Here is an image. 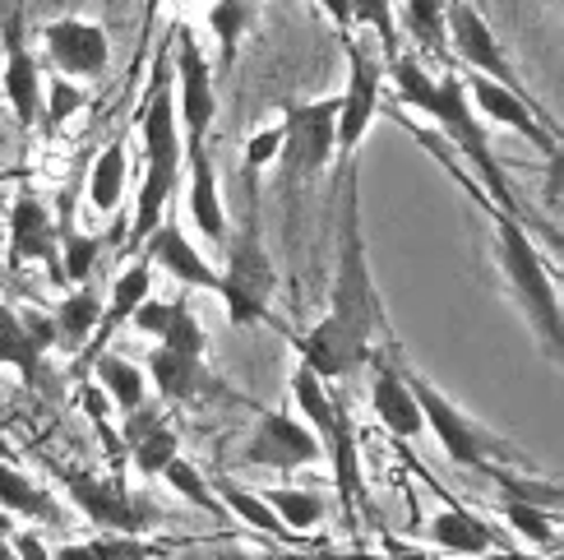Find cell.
<instances>
[{
    "instance_id": "1",
    "label": "cell",
    "mask_w": 564,
    "mask_h": 560,
    "mask_svg": "<svg viewBox=\"0 0 564 560\" xmlns=\"http://www.w3.org/2000/svg\"><path fill=\"white\" fill-rule=\"evenodd\" d=\"M343 208H338V269H334V297L328 311L305 338H296L301 366L328 380H351L370 362L375 338L384 330V301L370 273V250L361 231V208H357V168L347 162L343 172Z\"/></svg>"
},
{
    "instance_id": "2",
    "label": "cell",
    "mask_w": 564,
    "mask_h": 560,
    "mask_svg": "<svg viewBox=\"0 0 564 560\" xmlns=\"http://www.w3.org/2000/svg\"><path fill=\"white\" fill-rule=\"evenodd\" d=\"M389 75H393V88L403 93V103H412L416 111H426L431 121H440V130L454 139L463 149V158L473 162L481 172L490 200H496V214H513V200H509V185H505V172H500V158L490 153V134L481 126V116L467 103V88L463 79L454 75H426V65L412 61V56H393L389 61Z\"/></svg>"
},
{
    "instance_id": "3",
    "label": "cell",
    "mask_w": 564,
    "mask_h": 560,
    "mask_svg": "<svg viewBox=\"0 0 564 560\" xmlns=\"http://www.w3.org/2000/svg\"><path fill=\"white\" fill-rule=\"evenodd\" d=\"M496 260H500V273L519 301V311L528 315L532 334L542 338L546 357L560 362L564 357V311H560V292H555V278L546 273L542 255L528 241L523 223L513 214H496Z\"/></svg>"
},
{
    "instance_id": "4",
    "label": "cell",
    "mask_w": 564,
    "mask_h": 560,
    "mask_svg": "<svg viewBox=\"0 0 564 560\" xmlns=\"http://www.w3.org/2000/svg\"><path fill=\"white\" fill-rule=\"evenodd\" d=\"M144 181H139V204H134V231L130 241L144 246L149 231L158 227L162 208H167L176 176H181V121H176V98H172V79L167 69L153 75V93H149V111H144Z\"/></svg>"
},
{
    "instance_id": "5",
    "label": "cell",
    "mask_w": 564,
    "mask_h": 560,
    "mask_svg": "<svg viewBox=\"0 0 564 560\" xmlns=\"http://www.w3.org/2000/svg\"><path fill=\"white\" fill-rule=\"evenodd\" d=\"M412 385V399L421 408V422H426V435H435V445L449 454L458 469H477V473H490V469H505V463H519V445H509L505 435H496L490 427H481L477 417H467L449 394L435 389L426 376H408Z\"/></svg>"
},
{
    "instance_id": "6",
    "label": "cell",
    "mask_w": 564,
    "mask_h": 560,
    "mask_svg": "<svg viewBox=\"0 0 564 560\" xmlns=\"http://www.w3.org/2000/svg\"><path fill=\"white\" fill-rule=\"evenodd\" d=\"M75 509L102 532H121V538H144L162 524V509L144 496H134L121 477H98V473H61Z\"/></svg>"
},
{
    "instance_id": "7",
    "label": "cell",
    "mask_w": 564,
    "mask_h": 560,
    "mask_svg": "<svg viewBox=\"0 0 564 560\" xmlns=\"http://www.w3.org/2000/svg\"><path fill=\"white\" fill-rule=\"evenodd\" d=\"M273 288H278V273L269 250L260 246V227L246 223L241 241L227 255V269L218 273V297L227 301V315L237 324H260L269 315Z\"/></svg>"
},
{
    "instance_id": "8",
    "label": "cell",
    "mask_w": 564,
    "mask_h": 560,
    "mask_svg": "<svg viewBox=\"0 0 564 560\" xmlns=\"http://www.w3.org/2000/svg\"><path fill=\"white\" fill-rule=\"evenodd\" d=\"M338 153V98L319 103H288L282 107V158H288L292 176H311L328 168Z\"/></svg>"
},
{
    "instance_id": "9",
    "label": "cell",
    "mask_w": 564,
    "mask_h": 560,
    "mask_svg": "<svg viewBox=\"0 0 564 560\" xmlns=\"http://www.w3.org/2000/svg\"><path fill=\"white\" fill-rule=\"evenodd\" d=\"M324 459V445L315 431L292 412H260L250 440H246V463L269 473H296V469H315Z\"/></svg>"
},
{
    "instance_id": "10",
    "label": "cell",
    "mask_w": 564,
    "mask_h": 560,
    "mask_svg": "<svg viewBox=\"0 0 564 560\" xmlns=\"http://www.w3.org/2000/svg\"><path fill=\"white\" fill-rule=\"evenodd\" d=\"M444 37H454V52L463 56V65H473V75L523 93V84L513 79V69H509L505 46L496 42V33H490V23L481 19L473 0H449V6H444Z\"/></svg>"
},
{
    "instance_id": "11",
    "label": "cell",
    "mask_w": 564,
    "mask_h": 560,
    "mask_svg": "<svg viewBox=\"0 0 564 560\" xmlns=\"http://www.w3.org/2000/svg\"><path fill=\"white\" fill-rule=\"evenodd\" d=\"M176 121L185 130V144H204L208 126H214V69H208L199 42L191 33H181L176 42Z\"/></svg>"
},
{
    "instance_id": "12",
    "label": "cell",
    "mask_w": 564,
    "mask_h": 560,
    "mask_svg": "<svg viewBox=\"0 0 564 560\" xmlns=\"http://www.w3.org/2000/svg\"><path fill=\"white\" fill-rule=\"evenodd\" d=\"M42 42H46V56H52L56 75L65 79H98L111 61V42L102 33V23L79 19V14L46 23Z\"/></svg>"
},
{
    "instance_id": "13",
    "label": "cell",
    "mask_w": 564,
    "mask_h": 560,
    "mask_svg": "<svg viewBox=\"0 0 564 560\" xmlns=\"http://www.w3.org/2000/svg\"><path fill=\"white\" fill-rule=\"evenodd\" d=\"M463 88H467V103H473V111H477V116H486V121H500V126H509V130L528 134L536 149L560 153L555 130L542 121V116H536V107H532L528 93H513V88L490 84V79H481V75H473Z\"/></svg>"
},
{
    "instance_id": "14",
    "label": "cell",
    "mask_w": 564,
    "mask_h": 560,
    "mask_svg": "<svg viewBox=\"0 0 564 560\" xmlns=\"http://www.w3.org/2000/svg\"><path fill=\"white\" fill-rule=\"evenodd\" d=\"M347 52H351V79L338 98V153L343 158L361 149V139L375 121V107H380V69H375V61L357 42H347Z\"/></svg>"
},
{
    "instance_id": "15",
    "label": "cell",
    "mask_w": 564,
    "mask_h": 560,
    "mask_svg": "<svg viewBox=\"0 0 564 560\" xmlns=\"http://www.w3.org/2000/svg\"><path fill=\"white\" fill-rule=\"evenodd\" d=\"M370 408L380 417V427L393 435V440H416L426 435V422H421V408L412 399V385L408 376L398 370L393 362H375V380H370Z\"/></svg>"
},
{
    "instance_id": "16",
    "label": "cell",
    "mask_w": 564,
    "mask_h": 560,
    "mask_svg": "<svg viewBox=\"0 0 564 560\" xmlns=\"http://www.w3.org/2000/svg\"><path fill=\"white\" fill-rule=\"evenodd\" d=\"M139 255H149V265H162L172 278H181V283H191V288H208V292H218V269L204 260V255L185 241V231L176 223H158L149 231V241Z\"/></svg>"
},
{
    "instance_id": "17",
    "label": "cell",
    "mask_w": 564,
    "mask_h": 560,
    "mask_svg": "<svg viewBox=\"0 0 564 560\" xmlns=\"http://www.w3.org/2000/svg\"><path fill=\"white\" fill-rule=\"evenodd\" d=\"M421 532H426V542L444 556L477 560V556L496 551V532H490V524L481 515H473V509H463V505H444Z\"/></svg>"
},
{
    "instance_id": "18",
    "label": "cell",
    "mask_w": 564,
    "mask_h": 560,
    "mask_svg": "<svg viewBox=\"0 0 564 560\" xmlns=\"http://www.w3.org/2000/svg\"><path fill=\"white\" fill-rule=\"evenodd\" d=\"M56 227H52V208H46L37 195L23 191L10 208V260H56Z\"/></svg>"
},
{
    "instance_id": "19",
    "label": "cell",
    "mask_w": 564,
    "mask_h": 560,
    "mask_svg": "<svg viewBox=\"0 0 564 560\" xmlns=\"http://www.w3.org/2000/svg\"><path fill=\"white\" fill-rule=\"evenodd\" d=\"M0 515L29 519V524H65L61 500L46 486H37L29 473L10 469V463H0Z\"/></svg>"
},
{
    "instance_id": "20",
    "label": "cell",
    "mask_w": 564,
    "mask_h": 560,
    "mask_svg": "<svg viewBox=\"0 0 564 560\" xmlns=\"http://www.w3.org/2000/svg\"><path fill=\"white\" fill-rule=\"evenodd\" d=\"M42 357H46V347L29 330L23 311H14V306L0 301V362H6L10 370H19L23 385H37L42 380Z\"/></svg>"
},
{
    "instance_id": "21",
    "label": "cell",
    "mask_w": 564,
    "mask_h": 560,
    "mask_svg": "<svg viewBox=\"0 0 564 560\" xmlns=\"http://www.w3.org/2000/svg\"><path fill=\"white\" fill-rule=\"evenodd\" d=\"M93 380H98L102 399H107L116 412H121V417L149 408V376H144V370H139L134 362H126V357L102 353L98 362H93Z\"/></svg>"
},
{
    "instance_id": "22",
    "label": "cell",
    "mask_w": 564,
    "mask_h": 560,
    "mask_svg": "<svg viewBox=\"0 0 564 560\" xmlns=\"http://www.w3.org/2000/svg\"><path fill=\"white\" fill-rule=\"evenodd\" d=\"M191 218L204 231L208 241H223L227 237V218H223V200H218V176H214V162H208L204 144H191Z\"/></svg>"
},
{
    "instance_id": "23",
    "label": "cell",
    "mask_w": 564,
    "mask_h": 560,
    "mask_svg": "<svg viewBox=\"0 0 564 560\" xmlns=\"http://www.w3.org/2000/svg\"><path fill=\"white\" fill-rule=\"evenodd\" d=\"M149 288H153V265H149V255H139V260L111 283V297L102 301V324H98V334H93V343H102L111 330L130 324V315L139 311V301L153 297Z\"/></svg>"
},
{
    "instance_id": "24",
    "label": "cell",
    "mask_w": 564,
    "mask_h": 560,
    "mask_svg": "<svg viewBox=\"0 0 564 560\" xmlns=\"http://www.w3.org/2000/svg\"><path fill=\"white\" fill-rule=\"evenodd\" d=\"M292 403L301 408L305 427L315 431L319 445H328V440H334V427H338V399L328 394V385L315 376V370H305L301 362L292 370Z\"/></svg>"
},
{
    "instance_id": "25",
    "label": "cell",
    "mask_w": 564,
    "mask_h": 560,
    "mask_svg": "<svg viewBox=\"0 0 564 560\" xmlns=\"http://www.w3.org/2000/svg\"><path fill=\"white\" fill-rule=\"evenodd\" d=\"M260 496L282 524V532H301L305 538V532H315L328 519V500L319 492H305V486H269Z\"/></svg>"
},
{
    "instance_id": "26",
    "label": "cell",
    "mask_w": 564,
    "mask_h": 560,
    "mask_svg": "<svg viewBox=\"0 0 564 560\" xmlns=\"http://www.w3.org/2000/svg\"><path fill=\"white\" fill-rule=\"evenodd\" d=\"M102 292L98 288H75L69 292L61 306H56V315H52V324H56V338L65 343V347H84L93 334H98V324H102Z\"/></svg>"
},
{
    "instance_id": "27",
    "label": "cell",
    "mask_w": 564,
    "mask_h": 560,
    "mask_svg": "<svg viewBox=\"0 0 564 560\" xmlns=\"http://www.w3.org/2000/svg\"><path fill=\"white\" fill-rule=\"evenodd\" d=\"M6 98L23 126H33L42 116V69L19 42L10 46V61H6Z\"/></svg>"
},
{
    "instance_id": "28",
    "label": "cell",
    "mask_w": 564,
    "mask_h": 560,
    "mask_svg": "<svg viewBox=\"0 0 564 560\" xmlns=\"http://www.w3.org/2000/svg\"><path fill=\"white\" fill-rule=\"evenodd\" d=\"M126 172H130V149H126V139H111L88 172V200L98 214H111L126 200Z\"/></svg>"
},
{
    "instance_id": "29",
    "label": "cell",
    "mask_w": 564,
    "mask_h": 560,
    "mask_svg": "<svg viewBox=\"0 0 564 560\" xmlns=\"http://www.w3.org/2000/svg\"><path fill=\"white\" fill-rule=\"evenodd\" d=\"M144 376L158 385V394H162L167 403H185V399H195L199 385H204L199 362L176 357V353H167V347H153V357H149V370H144Z\"/></svg>"
},
{
    "instance_id": "30",
    "label": "cell",
    "mask_w": 564,
    "mask_h": 560,
    "mask_svg": "<svg viewBox=\"0 0 564 560\" xmlns=\"http://www.w3.org/2000/svg\"><path fill=\"white\" fill-rule=\"evenodd\" d=\"M172 459H181V435L167 422H153L149 431H139L130 440V463L139 477H162Z\"/></svg>"
},
{
    "instance_id": "31",
    "label": "cell",
    "mask_w": 564,
    "mask_h": 560,
    "mask_svg": "<svg viewBox=\"0 0 564 560\" xmlns=\"http://www.w3.org/2000/svg\"><path fill=\"white\" fill-rule=\"evenodd\" d=\"M214 492H218V500H223V509H227L231 519L250 524L254 532H273V538H282V524L273 519V509L264 505L260 492H246V486H241V482H231V477H223Z\"/></svg>"
},
{
    "instance_id": "32",
    "label": "cell",
    "mask_w": 564,
    "mask_h": 560,
    "mask_svg": "<svg viewBox=\"0 0 564 560\" xmlns=\"http://www.w3.org/2000/svg\"><path fill=\"white\" fill-rule=\"evenodd\" d=\"M254 19H260V6H237V0H214V10H208V29H214L223 56L231 61L241 52L246 33L254 29Z\"/></svg>"
},
{
    "instance_id": "33",
    "label": "cell",
    "mask_w": 564,
    "mask_h": 560,
    "mask_svg": "<svg viewBox=\"0 0 564 560\" xmlns=\"http://www.w3.org/2000/svg\"><path fill=\"white\" fill-rule=\"evenodd\" d=\"M490 482L500 486V500H523V505H536V509H546V515H555L564 492L555 482H542V477H523V473H513V469H490Z\"/></svg>"
},
{
    "instance_id": "34",
    "label": "cell",
    "mask_w": 564,
    "mask_h": 560,
    "mask_svg": "<svg viewBox=\"0 0 564 560\" xmlns=\"http://www.w3.org/2000/svg\"><path fill=\"white\" fill-rule=\"evenodd\" d=\"M500 519L519 532V538L528 547H555V515H546V509L536 505H523V500H500Z\"/></svg>"
},
{
    "instance_id": "35",
    "label": "cell",
    "mask_w": 564,
    "mask_h": 560,
    "mask_svg": "<svg viewBox=\"0 0 564 560\" xmlns=\"http://www.w3.org/2000/svg\"><path fill=\"white\" fill-rule=\"evenodd\" d=\"M162 477H167L172 492H176V496H185L191 505L208 509V515H227L223 500H218V492H214V486H208V477L195 469L191 459H172V463H167V473H162Z\"/></svg>"
},
{
    "instance_id": "36",
    "label": "cell",
    "mask_w": 564,
    "mask_h": 560,
    "mask_svg": "<svg viewBox=\"0 0 564 560\" xmlns=\"http://www.w3.org/2000/svg\"><path fill=\"white\" fill-rule=\"evenodd\" d=\"M444 6H449V0H403L408 33L421 46H431V52H440V46H444Z\"/></svg>"
},
{
    "instance_id": "37",
    "label": "cell",
    "mask_w": 564,
    "mask_h": 560,
    "mask_svg": "<svg viewBox=\"0 0 564 560\" xmlns=\"http://www.w3.org/2000/svg\"><path fill=\"white\" fill-rule=\"evenodd\" d=\"M351 6V23H366V29H375V37L384 42L389 61L398 56V10L393 0H347Z\"/></svg>"
},
{
    "instance_id": "38",
    "label": "cell",
    "mask_w": 564,
    "mask_h": 560,
    "mask_svg": "<svg viewBox=\"0 0 564 560\" xmlns=\"http://www.w3.org/2000/svg\"><path fill=\"white\" fill-rule=\"evenodd\" d=\"M61 278L65 283H84V278L93 273V265H98V237H84V231H65L61 241Z\"/></svg>"
},
{
    "instance_id": "39",
    "label": "cell",
    "mask_w": 564,
    "mask_h": 560,
    "mask_svg": "<svg viewBox=\"0 0 564 560\" xmlns=\"http://www.w3.org/2000/svg\"><path fill=\"white\" fill-rule=\"evenodd\" d=\"M204 324L195 320V311L191 306H181V315L172 320V330L158 338V347H167V353H176V357H191V362H204Z\"/></svg>"
},
{
    "instance_id": "40",
    "label": "cell",
    "mask_w": 564,
    "mask_h": 560,
    "mask_svg": "<svg viewBox=\"0 0 564 560\" xmlns=\"http://www.w3.org/2000/svg\"><path fill=\"white\" fill-rule=\"evenodd\" d=\"M84 88L75 84V79H65V75H56L52 84H46V111H42V126L46 130H61L69 116L75 111H84Z\"/></svg>"
},
{
    "instance_id": "41",
    "label": "cell",
    "mask_w": 564,
    "mask_h": 560,
    "mask_svg": "<svg viewBox=\"0 0 564 560\" xmlns=\"http://www.w3.org/2000/svg\"><path fill=\"white\" fill-rule=\"evenodd\" d=\"M181 306L185 301H158V297H149V301H139V311L130 315V324L139 334H149V338H162L172 330V320L181 315Z\"/></svg>"
},
{
    "instance_id": "42",
    "label": "cell",
    "mask_w": 564,
    "mask_h": 560,
    "mask_svg": "<svg viewBox=\"0 0 564 560\" xmlns=\"http://www.w3.org/2000/svg\"><path fill=\"white\" fill-rule=\"evenodd\" d=\"M273 158H282V121H273V126H264V130H254V134L246 139V168H250V172L269 168Z\"/></svg>"
},
{
    "instance_id": "43",
    "label": "cell",
    "mask_w": 564,
    "mask_h": 560,
    "mask_svg": "<svg viewBox=\"0 0 564 560\" xmlns=\"http://www.w3.org/2000/svg\"><path fill=\"white\" fill-rule=\"evenodd\" d=\"M98 547V560H153V547L144 538H121V532H102L93 538Z\"/></svg>"
},
{
    "instance_id": "44",
    "label": "cell",
    "mask_w": 564,
    "mask_h": 560,
    "mask_svg": "<svg viewBox=\"0 0 564 560\" xmlns=\"http://www.w3.org/2000/svg\"><path fill=\"white\" fill-rule=\"evenodd\" d=\"M10 547H14V560H52V551H46V542L37 538L33 528H14Z\"/></svg>"
},
{
    "instance_id": "45",
    "label": "cell",
    "mask_w": 564,
    "mask_h": 560,
    "mask_svg": "<svg viewBox=\"0 0 564 560\" xmlns=\"http://www.w3.org/2000/svg\"><path fill=\"white\" fill-rule=\"evenodd\" d=\"M305 560H389L384 551H366V547H351V551H343V547H319V551H311Z\"/></svg>"
},
{
    "instance_id": "46",
    "label": "cell",
    "mask_w": 564,
    "mask_h": 560,
    "mask_svg": "<svg viewBox=\"0 0 564 560\" xmlns=\"http://www.w3.org/2000/svg\"><path fill=\"white\" fill-rule=\"evenodd\" d=\"M52 560H98L93 542H69V547H52Z\"/></svg>"
},
{
    "instance_id": "47",
    "label": "cell",
    "mask_w": 564,
    "mask_h": 560,
    "mask_svg": "<svg viewBox=\"0 0 564 560\" xmlns=\"http://www.w3.org/2000/svg\"><path fill=\"white\" fill-rule=\"evenodd\" d=\"M10 538H14V519H10V515H0V560H14Z\"/></svg>"
},
{
    "instance_id": "48",
    "label": "cell",
    "mask_w": 564,
    "mask_h": 560,
    "mask_svg": "<svg viewBox=\"0 0 564 560\" xmlns=\"http://www.w3.org/2000/svg\"><path fill=\"white\" fill-rule=\"evenodd\" d=\"M315 6H324L328 14L343 23V29H351V6H347V0H315Z\"/></svg>"
},
{
    "instance_id": "49",
    "label": "cell",
    "mask_w": 564,
    "mask_h": 560,
    "mask_svg": "<svg viewBox=\"0 0 564 560\" xmlns=\"http://www.w3.org/2000/svg\"><path fill=\"white\" fill-rule=\"evenodd\" d=\"M384 556H389V560H431V556L421 551V547H403V542H393Z\"/></svg>"
},
{
    "instance_id": "50",
    "label": "cell",
    "mask_w": 564,
    "mask_h": 560,
    "mask_svg": "<svg viewBox=\"0 0 564 560\" xmlns=\"http://www.w3.org/2000/svg\"><path fill=\"white\" fill-rule=\"evenodd\" d=\"M218 560H250L246 551H227V556H218Z\"/></svg>"
},
{
    "instance_id": "51",
    "label": "cell",
    "mask_w": 564,
    "mask_h": 560,
    "mask_svg": "<svg viewBox=\"0 0 564 560\" xmlns=\"http://www.w3.org/2000/svg\"><path fill=\"white\" fill-rule=\"evenodd\" d=\"M278 560H305V556H296V551H288V556H278Z\"/></svg>"
},
{
    "instance_id": "52",
    "label": "cell",
    "mask_w": 564,
    "mask_h": 560,
    "mask_svg": "<svg viewBox=\"0 0 564 560\" xmlns=\"http://www.w3.org/2000/svg\"><path fill=\"white\" fill-rule=\"evenodd\" d=\"M237 6H264V0H237Z\"/></svg>"
}]
</instances>
